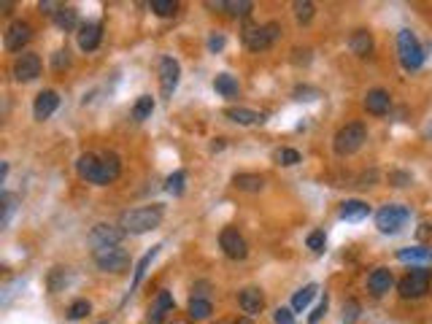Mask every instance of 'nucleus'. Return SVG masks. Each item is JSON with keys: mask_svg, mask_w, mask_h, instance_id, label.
Masks as SVG:
<instances>
[{"mask_svg": "<svg viewBox=\"0 0 432 324\" xmlns=\"http://www.w3.org/2000/svg\"><path fill=\"white\" fill-rule=\"evenodd\" d=\"M165 216V205L154 203V205H141V208H130L119 216V227L125 232H132V235H144L154 227H159Z\"/></svg>", "mask_w": 432, "mask_h": 324, "instance_id": "f257e3e1", "label": "nucleus"}, {"mask_svg": "<svg viewBox=\"0 0 432 324\" xmlns=\"http://www.w3.org/2000/svg\"><path fill=\"white\" fill-rule=\"evenodd\" d=\"M365 141H368V130L362 122H352V125L340 127L338 130V135H335V141H332V149L338 157H349V154H354L365 146Z\"/></svg>", "mask_w": 432, "mask_h": 324, "instance_id": "f03ea898", "label": "nucleus"}, {"mask_svg": "<svg viewBox=\"0 0 432 324\" xmlns=\"http://www.w3.org/2000/svg\"><path fill=\"white\" fill-rule=\"evenodd\" d=\"M411 219V208L403 203H386L381 211L376 214V227L381 230L383 235H397L403 232V227Z\"/></svg>", "mask_w": 432, "mask_h": 324, "instance_id": "7ed1b4c3", "label": "nucleus"}, {"mask_svg": "<svg viewBox=\"0 0 432 324\" xmlns=\"http://www.w3.org/2000/svg\"><path fill=\"white\" fill-rule=\"evenodd\" d=\"M397 54H400V65L406 71H419L424 65V49H422L419 38L411 30L397 33Z\"/></svg>", "mask_w": 432, "mask_h": 324, "instance_id": "20e7f679", "label": "nucleus"}, {"mask_svg": "<svg viewBox=\"0 0 432 324\" xmlns=\"http://www.w3.org/2000/svg\"><path fill=\"white\" fill-rule=\"evenodd\" d=\"M279 38H281L279 22H268V25H257V27H246V30H243V44L252 51L270 49Z\"/></svg>", "mask_w": 432, "mask_h": 324, "instance_id": "39448f33", "label": "nucleus"}, {"mask_svg": "<svg viewBox=\"0 0 432 324\" xmlns=\"http://www.w3.org/2000/svg\"><path fill=\"white\" fill-rule=\"evenodd\" d=\"M430 284H432L430 268H413V271H408L406 278L397 284V289H400V298L419 300L430 292Z\"/></svg>", "mask_w": 432, "mask_h": 324, "instance_id": "423d86ee", "label": "nucleus"}, {"mask_svg": "<svg viewBox=\"0 0 432 324\" xmlns=\"http://www.w3.org/2000/svg\"><path fill=\"white\" fill-rule=\"evenodd\" d=\"M92 257L103 273H122L130 265V254L122 246H103V249L92 251Z\"/></svg>", "mask_w": 432, "mask_h": 324, "instance_id": "0eeeda50", "label": "nucleus"}, {"mask_svg": "<svg viewBox=\"0 0 432 324\" xmlns=\"http://www.w3.org/2000/svg\"><path fill=\"white\" fill-rule=\"evenodd\" d=\"M219 246H222V251L227 254L230 259H246V254H249V246H246L243 235L235 227H225L219 232Z\"/></svg>", "mask_w": 432, "mask_h": 324, "instance_id": "6e6552de", "label": "nucleus"}, {"mask_svg": "<svg viewBox=\"0 0 432 324\" xmlns=\"http://www.w3.org/2000/svg\"><path fill=\"white\" fill-rule=\"evenodd\" d=\"M38 76H41V57L35 51H22L14 62V78L27 84V81H35Z\"/></svg>", "mask_w": 432, "mask_h": 324, "instance_id": "1a4fd4ad", "label": "nucleus"}, {"mask_svg": "<svg viewBox=\"0 0 432 324\" xmlns=\"http://www.w3.org/2000/svg\"><path fill=\"white\" fill-rule=\"evenodd\" d=\"M178 76H181V68L173 57H162L159 60V89H162V98L171 100L173 92L178 87Z\"/></svg>", "mask_w": 432, "mask_h": 324, "instance_id": "9d476101", "label": "nucleus"}, {"mask_svg": "<svg viewBox=\"0 0 432 324\" xmlns=\"http://www.w3.org/2000/svg\"><path fill=\"white\" fill-rule=\"evenodd\" d=\"M128 232L122 227H114V225H95L92 232H89V246L92 249H103V246H119L122 238Z\"/></svg>", "mask_w": 432, "mask_h": 324, "instance_id": "9b49d317", "label": "nucleus"}, {"mask_svg": "<svg viewBox=\"0 0 432 324\" xmlns=\"http://www.w3.org/2000/svg\"><path fill=\"white\" fill-rule=\"evenodd\" d=\"M30 38H33V27L19 19V22H11L8 25L6 35H3V44H6L8 51H22V46H25Z\"/></svg>", "mask_w": 432, "mask_h": 324, "instance_id": "f8f14e48", "label": "nucleus"}, {"mask_svg": "<svg viewBox=\"0 0 432 324\" xmlns=\"http://www.w3.org/2000/svg\"><path fill=\"white\" fill-rule=\"evenodd\" d=\"M122 173V160H119V154H114V151H105L101 157V171H98V187H105V184H111V181H116Z\"/></svg>", "mask_w": 432, "mask_h": 324, "instance_id": "ddd939ff", "label": "nucleus"}, {"mask_svg": "<svg viewBox=\"0 0 432 324\" xmlns=\"http://www.w3.org/2000/svg\"><path fill=\"white\" fill-rule=\"evenodd\" d=\"M103 41V25L101 22H87L78 27V49L95 51Z\"/></svg>", "mask_w": 432, "mask_h": 324, "instance_id": "4468645a", "label": "nucleus"}, {"mask_svg": "<svg viewBox=\"0 0 432 324\" xmlns=\"http://www.w3.org/2000/svg\"><path fill=\"white\" fill-rule=\"evenodd\" d=\"M57 105H60V95L54 92V89H44L35 103H33V117L38 119V122H44V119H49L51 114L57 111Z\"/></svg>", "mask_w": 432, "mask_h": 324, "instance_id": "2eb2a0df", "label": "nucleus"}, {"mask_svg": "<svg viewBox=\"0 0 432 324\" xmlns=\"http://www.w3.org/2000/svg\"><path fill=\"white\" fill-rule=\"evenodd\" d=\"M238 305H241V311H243L246 316H257V314L265 308V295H262V289L246 287V289L238 295Z\"/></svg>", "mask_w": 432, "mask_h": 324, "instance_id": "dca6fc26", "label": "nucleus"}, {"mask_svg": "<svg viewBox=\"0 0 432 324\" xmlns=\"http://www.w3.org/2000/svg\"><path fill=\"white\" fill-rule=\"evenodd\" d=\"M397 259L400 262H411L416 268H430L432 265V249L430 246H408V249H397Z\"/></svg>", "mask_w": 432, "mask_h": 324, "instance_id": "f3484780", "label": "nucleus"}, {"mask_svg": "<svg viewBox=\"0 0 432 324\" xmlns=\"http://www.w3.org/2000/svg\"><path fill=\"white\" fill-rule=\"evenodd\" d=\"M171 311H173V295L168 289H159L152 302V308H149V324H162Z\"/></svg>", "mask_w": 432, "mask_h": 324, "instance_id": "a211bd4d", "label": "nucleus"}, {"mask_svg": "<svg viewBox=\"0 0 432 324\" xmlns=\"http://www.w3.org/2000/svg\"><path fill=\"white\" fill-rule=\"evenodd\" d=\"M392 284H395V275L389 268H376L373 273L368 275V289H370V295L373 298H381L386 295L389 289H392Z\"/></svg>", "mask_w": 432, "mask_h": 324, "instance_id": "6ab92c4d", "label": "nucleus"}, {"mask_svg": "<svg viewBox=\"0 0 432 324\" xmlns=\"http://www.w3.org/2000/svg\"><path fill=\"white\" fill-rule=\"evenodd\" d=\"M389 105H392V98H389L386 89H370V92L365 95V108H368L373 117H383V114L389 111Z\"/></svg>", "mask_w": 432, "mask_h": 324, "instance_id": "aec40b11", "label": "nucleus"}, {"mask_svg": "<svg viewBox=\"0 0 432 324\" xmlns=\"http://www.w3.org/2000/svg\"><path fill=\"white\" fill-rule=\"evenodd\" d=\"M98 171H101V157H98V154H81L76 160V173L81 176L84 181L95 184V181H98Z\"/></svg>", "mask_w": 432, "mask_h": 324, "instance_id": "412c9836", "label": "nucleus"}, {"mask_svg": "<svg viewBox=\"0 0 432 324\" xmlns=\"http://www.w3.org/2000/svg\"><path fill=\"white\" fill-rule=\"evenodd\" d=\"M368 216H370V205L365 200H346L340 205V219H346V222H362Z\"/></svg>", "mask_w": 432, "mask_h": 324, "instance_id": "4be33fe9", "label": "nucleus"}, {"mask_svg": "<svg viewBox=\"0 0 432 324\" xmlns=\"http://www.w3.org/2000/svg\"><path fill=\"white\" fill-rule=\"evenodd\" d=\"M349 49L354 51L356 57H368L373 51V35L368 30H354L349 38Z\"/></svg>", "mask_w": 432, "mask_h": 324, "instance_id": "5701e85b", "label": "nucleus"}, {"mask_svg": "<svg viewBox=\"0 0 432 324\" xmlns=\"http://www.w3.org/2000/svg\"><path fill=\"white\" fill-rule=\"evenodd\" d=\"M225 117L235 125H259V122H265V117L252 111V108H227Z\"/></svg>", "mask_w": 432, "mask_h": 324, "instance_id": "b1692460", "label": "nucleus"}, {"mask_svg": "<svg viewBox=\"0 0 432 324\" xmlns=\"http://www.w3.org/2000/svg\"><path fill=\"white\" fill-rule=\"evenodd\" d=\"M208 8H227L230 17H249L254 3L252 0H227V3H205Z\"/></svg>", "mask_w": 432, "mask_h": 324, "instance_id": "393cba45", "label": "nucleus"}, {"mask_svg": "<svg viewBox=\"0 0 432 324\" xmlns=\"http://www.w3.org/2000/svg\"><path fill=\"white\" fill-rule=\"evenodd\" d=\"M232 187L235 189H243V192H259L265 187V178L257 173H238L232 176Z\"/></svg>", "mask_w": 432, "mask_h": 324, "instance_id": "a878e982", "label": "nucleus"}, {"mask_svg": "<svg viewBox=\"0 0 432 324\" xmlns=\"http://www.w3.org/2000/svg\"><path fill=\"white\" fill-rule=\"evenodd\" d=\"M159 249L162 246H152V249L146 251L141 259H138V265H135V273H132V287H130V292H135L138 289V284L144 281V275H146V271H149V265H152V259L159 254Z\"/></svg>", "mask_w": 432, "mask_h": 324, "instance_id": "bb28decb", "label": "nucleus"}, {"mask_svg": "<svg viewBox=\"0 0 432 324\" xmlns=\"http://www.w3.org/2000/svg\"><path fill=\"white\" fill-rule=\"evenodd\" d=\"M54 25L60 27V30H65V33L76 30L78 27V11L74 8V6H62V8L57 11V17H54Z\"/></svg>", "mask_w": 432, "mask_h": 324, "instance_id": "cd10ccee", "label": "nucleus"}, {"mask_svg": "<svg viewBox=\"0 0 432 324\" xmlns=\"http://www.w3.org/2000/svg\"><path fill=\"white\" fill-rule=\"evenodd\" d=\"M214 89H216L222 98H235V95H238V78L230 74H219L214 78Z\"/></svg>", "mask_w": 432, "mask_h": 324, "instance_id": "c85d7f7f", "label": "nucleus"}, {"mask_svg": "<svg viewBox=\"0 0 432 324\" xmlns=\"http://www.w3.org/2000/svg\"><path fill=\"white\" fill-rule=\"evenodd\" d=\"M319 295V287L316 284H305L303 289H297L295 292V298H292V311H303L308 308V302Z\"/></svg>", "mask_w": 432, "mask_h": 324, "instance_id": "c756f323", "label": "nucleus"}, {"mask_svg": "<svg viewBox=\"0 0 432 324\" xmlns=\"http://www.w3.org/2000/svg\"><path fill=\"white\" fill-rule=\"evenodd\" d=\"M152 111H154V98L152 95H141L138 103L132 105V119L135 122H146L152 117Z\"/></svg>", "mask_w": 432, "mask_h": 324, "instance_id": "7c9ffc66", "label": "nucleus"}, {"mask_svg": "<svg viewBox=\"0 0 432 324\" xmlns=\"http://www.w3.org/2000/svg\"><path fill=\"white\" fill-rule=\"evenodd\" d=\"M214 314V308H211V302L205 298H192V302H189V316L195 319V322H203V319H208Z\"/></svg>", "mask_w": 432, "mask_h": 324, "instance_id": "2f4dec72", "label": "nucleus"}, {"mask_svg": "<svg viewBox=\"0 0 432 324\" xmlns=\"http://www.w3.org/2000/svg\"><path fill=\"white\" fill-rule=\"evenodd\" d=\"M292 8H295V17H297L300 25H308L313 19V3L311 0H297Z\"/></svg>", "mask_w": 432, "mask_h": 324, "instance_id": "473e14b6", "label": "nucleus"}, {"mask_svg": "<svg viewBox=\"0 0 432 324\" xmlns=\"http://www.w3.org/2000/svg\"><path fill=\"white\" fill-rule=\"evenodd\" d=\"M149 6H152V11L157 14V17H173V14L178 11L176 0H152Z\"/></svg>", "mask_w": 432, "mask_h": 324, "instance_id": "72a5a7b5", "label": "nucleus"}, {"mask_svg": "<svg viewBox=\"0 0 432 324\" xmlns=\"http://www.w3.org/2000/svg\"><path fill=\"white\" fill-rule=\"evenodd\" d=\"M68 287V271L65 268H54L49 273V292H60Z\"/></svg>", "mask_w": 432, "mask_h": 324, "instance_id": "f704fd0d", "label": "nucleus"}, {"mask_svg": "<svg viewBox=\"0 0 432 324\" xmlns=\"http://www.w3.org/2000/svg\"><path fill=\"white\" fill-rule=\"evenodd\" d=\"M273 160H276L279 165H284V168H292V165H297V162H300V151H295V149H279L276 154H273Z\"/></svg>", "mask_w": 432, "mask_h": 324, "instance_id": "c9c22d12", "label": "nucleus"}, {"mask_svg": "<svg viewBox=\"0 0 432 324\" xmlns=\"http://www.w3.org/2000/svg\"><path fill=\"white\" fill-rule=\"evenodd\" d=\"M89 311H92V305H89L87 300H76V302L68 308V319H71V322H78V319H84Z\"/></svg>", "mask_w": 432, "mask_h": 324, "instance_id": "e433bc0d", "label": "nucleus"}, {"mask_svg": "<svg viewBox=\"0 0 432 324\" xmlns=\"http://www.w3.org/2000/svg\"><path fill=\"white\" fill-rule=\"evenodd\" d=\"M184 181H187V173H184V171H176L173 176H168L165 189H168L171 195H181V192H184Z\"/></svg>", "mask_w": 432, "mask_h": 324, "instance_id": "4c0bfd02", "label": "nucleus"}, {"mask_svg": "<svg viewBox=\"0 0 432 324\" xmlns=\"http://www.w3.org/2000/svg\"><path fill=\"white\" fill-rule=\"evenodd\" d=\"M305 244H308V249L313 251V254H322V251H325V244H327V235H325L322 230H316V232H311V235H308V241H305Z\"/></svg>", "mask_w": 432, "mask_h": 324, "instance_id": "58836bf2", "label": "nucleus"}, {"mask_svg": "<svg viewBox=\"0 0 432 324\" xmlns=\"http://www.w3.org/2000/svg\"><path fill=\"white\" fill-rule=\"evenodd\" d=\"M359 311H362V305L356 300H346V305H343V324H354L359 319Z\"/></svg>", "mask_w": 432, "mask_h": 324, "instance_id": "ea45409f", "label": "nucleus"}, {"mask_svg": "<svg viewBox=\"0 0 432 324\" xmlns=\"http://www.w3.org/2000/svg\"><path fill=\"white\" fill-rule=\"evenodd\" d=\"M0 203H3V216H0V225L6 227V225H8V219H11V214H14V195L3 192Z\"/></svg>", "mask_w": 432, "mask_h": 324, "instance_id": "a19ab883", "label": "nucleus"}, {"mask_svg": "<svg viewBox=\"0 0 432 324\" xmlns=\"http://www.w3.org/2000/svg\"><path fill=\"white\" fill-rule=\"evenodd\" d=\"M327 302H330V300H327V295H325V298H322V302L313 308V314L308 316V324H319V322H322V316L327 314Z\"/></svg>", "mask_w": 432, "mask_h": 324, "instance_id": "79ce46f5", "label": "nucleus"}, {"mask_svg": "<svg viewBox=\"0 0 432 324\" xmlns=\"http://www.w3.org/2000/svg\"><path fill=\"white\" fill-rule=\"evenodd\" d=\"M68 62H71V57H68V49L54 51V60H51V68H54V71H62V68H68Z\"/></svg>", "mask_w": 432, "mask_h": 324, "instance_id": "37998d69", "label": "nucleus"}, {"mask_svg": "<svg viewBox=\"0 0 432 324\" xmlns=\"http://www.w3.org/2000/svg\"><path fill=\"white\" fill-rule=\"evenodd\" d=\"M389 181H392V187H408L413 178H411V173H406V171H395V173H389Z\"/></svg>", "mask_w": 432, "mask_h": 324, "instance_id": "c03bdc74", "label": "nucleus"}, {"mask_svg": "<svg viewBox=\"0 0 432 324\" xmlns=\"http://www.w3.org/2000/svg\"><path fill=\"white\" fill-rule=\"evenodd\" d=\"M38 8H41V14H46V17L54 19V17H57V11H60L62 6H60V3H54V0H41V3H38Z\"/></svg>", "mask_w": 432, "mask_h": 324, "instance_id": "a18cd8bd", "label": "nucleus"}, {"mask_svg": "<svg viewBox=\"0 0 432 324\" xmlns=\"http://www.w3.org/2000/svg\"><path fill=\"white\" fill-rule=\"evenodd\" d=\"M319 98V89H313V87H297L295 89V100H316Z\"/></svg>", "mask_w": 432, "mask_h": 324, "instance_id": "49530a36", "label": "nucleus"}, {"mask_svg": "<svg viewBox=\"0 0 432 324\" xmlns=\"http://www.w3.org/2000/svg\"><path fill=\"white\" fill-rule=\"evenodd\" d=\"M273 322L276 324H295V314H292L289 308H279V311L273 314Z\"/></svg>", "mask_w": 432, "mask_h": 324, "instance_id": "de8ad7c7", "label": "nucleus"}, {"mask_svg": "<svg viewBox=\"0 0 432 324\" xmlns=\"http://www.w3.org/2000/svg\"><path fill=\"white\" fill-rule=\"evenodd\" d=\"M225 44H227V41H225V35H219V33H214V35L208 38V49L211 51H222Z\"/></svg>", "mask_w": 432, "mask_h": 324, "instance_id": "09e8293b", "label": "nucleus"}, {"mask_svg": "<svg viewBox=\"0 0 432 324\" xmlns=\"http://www.w3.org/2000/svg\"><path fill=\"white\" fill-rule=\"evenodd\" d=\"M427 235H432V225H430V222H424V225L419 227V238H427Z\"/></svg>", "mask_w": 432, "mask_h": 324, "instance_id": "8fccbe9b", "label": "nucleus"}, {"mask_svg": "<svg viewBox=\"0 0 432 324\" xmlns=\"http://www.w3.org/2000/svg\"><path fill=\"white\" fill-rule=\"evenodd\" d=\"M6 176H8V162H3V168H0V181H6Z\"/></svg>", "mask_w": 432, "mask_h": 324, "instance_id": "3c124183", "label": "nucleus"}, {"mask_svg": "<svg viewBox=\"0 0 432 324\" xmlns=\"http://www.w3.org/2000/svg\"><path fill=\"white\" fill-rule=\"evenodd\" d=\"M235 324H254V322H252V316H241V319H238Z\"/></svg>", "mask_w": 432, "mask_h": 324, "instance_id": "603ef678", "label": "nucleus"}, {"mask_svg": "<svg viewBox=\"0 0 432 324\" xmlns=\"http://www.w3.org/2000/svg\"><path fill=\"white\" fill-rule=\"evenodd\" d=\"M98 324H105V322H98Z\"/></svg>", "mask_w": 432, "mask_h": 324, "instance_id": "864d4df0", "label": "nucleus"}]
</instances>
